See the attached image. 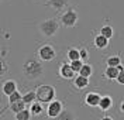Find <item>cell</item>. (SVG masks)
Listing matches in <instances>:
<instances>
[{
	"label": "cell",
	"mask_w": 124,
	"mask_h": 120,
	"mask_svg": "<svg viewBox=\"0 0 124 120\" xmlns=\"http://www.w3.org/2000/svg\"><path fill=\"white\" fill-rule=\"evenodd\" d=\"M21 69H23V75L28 80H37L44 75V66L37 58H27Z\"/></svg>",
	"instance_id": "6da1fadb"
},
{
	"label": "cell",
	"mask_w": 124,
	"mask_h": 120,
	"mask_svg": "<svg viewBox=\"0 0 124 120\" xmlns=\"http://www.w3.org/2000/svg\"><path fill=\"white\" fill-rule=\"evenodd\" d=\"M59 25H61V23L56 18H46V20H42L41 23H38V31L42 37L51 38L58 32Z\"/></svg>",
	"instance_id": "7a4b0ae2"
},
{
	"label": "cell",
	"mask_w": 124,
	"mask_h": 120,
	"mask_svg": "<svg viewBox=\"0 0 124 120\" xmlns=\"http://www.w3.org/2000/svg\"><path fill=\"white\" fill-rule=\"evenodd\" d=\"M37 90V100L41 103H49L56 96V90L52 85H39Z\"/></svg>",
	"instance_id": "3957f363"
},
{
	"label": "cell",
	"mask_w": 124,
	"mask_h": 120,
	"mask_svg": "<svg viewBox=\"0 0 124 120\" xmlns=\"http://www.w3.org/2000/svg\"><path fill=\"white\" fill-rule=\"evenodd\" d=\"M78 18H79V14L75 8H68L62 13L61 16V24L65 25V27H75L78 23Z\"/></svg>",
	"instance_id": "277c9868"
},
{
	"label": "cell",
	"mask_w": 124,
	"mask_h": 120,
	"mask_svg": "<svg viewBox=\"0 0 124 120\" xmlns=\"http://www.w3.org/2000/svg\"><path fill=\"white\" fill-rule=\"evenodd\" d=\"M37 54H38V58L41 59V61L49 62V61L55 59V56H56V51H55V48L52 47L51 44H42V45L38 48Z\"/></svg>",
	"instance_id": "5b68a950"
},
{
	"label": "cell",
	"mask_w": 124,
	"mask_h": 120,
	"mask_svg": "<svg viewBox=\"0 0 124 120\" xmlns=\"http://www.w3.org/2000/svg\"><path fill=\"white\" fill-rule=\"evenodd\" d=\"M63 110V104L61 100L54 99L52 102H49L46 106V116L49 119H58V116L61 114V112Z\"/></svg>",
	"instance_id": "8992f818"
},
{
	"label": "cell",
	"mask_w": 124,
	"mask_h": 120,
	"mask_svg": "<svg viewBox=\"0 0 124 120\" xmlns=\"http://www.w3.org/2000/svg\"><path fill=\"white\" fill-rule=\"evenodd\" d=\"M75 73L76 72L73 71V68L70 66V64H66V62L61 64V66H59V76L62 79H73Z\"/></svg>",
	"instance_id": "52a82bcc"
},
{
	"label": "cell",
	"mask_w": 124,
	"mask_h": 120,
	"mask_svg": "<svg viewBox=\"0 0 124 120\" xmlns=\"http://www.w3.org/2000/svg\"><path fill=\"white\" fill-rule=\"evenodd\" d=\"M100 99H101V96L99 95V93H96V92H89V93L85 96V104L89 106V107H99Z\"/></svg>",
	"instance_id": "ba28073f"
},
{
	"label": "cell",
	"mask_w": 124,
	"mask_h": 120,
	"mask_svg": "<svg viewBox=\"0 0 124 120\" xmlns=\"http://www.w3.org/2000/svg\"><path fill=\"white\" fill-rule=\"evenodd\" d=\"M68 3H69V0H46L45 6L54 8L55 11H62L68 6Z\"/></svg>",
	"instance_id": "9c48e42d"
},
{
	"label": "cell",
	"mask_w": 124,
	"mask_h": 120,
	"mask_svg": "<svg viewBox=\"0 0 124 120\" xmlns=\"http://www.w3.org/2000/svg\"><path fill=\"white\" fill-rule=\"evenodd\" d=\"M17 90V82L14 79H8L6 80L4 83H3V86H1V92H3V95L4 96H10L13 92Z\"/></svg>",
	"instance_id": "30bf717a"
},
{
	"label": "cell",
	"mask_w": 124,
	"mask_h": 120,
	"mask_svg": "<svg viewBox=\"0 0 124 120\" xmlns=\"http://www.w3.org/2000/svg\"><path fill=\"white\" fill-rule=\"evenodd\" d=\"M108 40L106 35H103V34H97L96 37H94V40H93V44H94V47L97 48V49H106L108 47Z\"/></svg>",
	"instance_id": "8fae6325"
},
{
	"label": "cell",
	"mask_w": 124,
	"mask_h": 120,
	"mask_svg": "<svg viewBox=\"0 0 124 120\" xmlns=\"http://www.w3.org/2000/svg\"><path fill=\"white\" fill-rule=\"evenodd\" d=\"M73 85L76 89H86L89 86V78H86L83 75L78 73V76L73 78Z\"/></svg>",
	"instance_id": "7c38bea8"
},
{
	"label": "cell",
	"mask_w": 124,
	"mask_h": 120,
	"mask_svg": "<svg viewBox=\"0 0 124 120\" xmlns=\"http://www.w3.org/2000/svg\"><path fill=\"white\" fill-rule=\"evenodd\" d=\"M113 107V97L111 96H101L100 99V104H99V109H100L101 112H107L108 109H111Z\"/></svg>",
	"instance_id": "4fadbf2b"
},
{
	"label": "cell",
	"mask_w": 124,
	"mask_h": 120,
	"mask_svg": "<svg viewBox=\"0 0 124 120\" xmlns=\"http://www.w3.org/2000/svg\"><path fill=\"white\" fill-rule=\"evenodd\" d=\"M118 72H120V69H118L117 66H110V65H107V68L104 69V78H106V79H108V80L117 79Z\"/></svg>",
	"instance_id": "5bb4252c"
},
{
	"label": "cell",
	"mask_w": 124,
	"mask_h": 120,
	"mask_svg": "<svg viewBox=\"0 0 124 120\" xmlns=\"http://www.w3.org/2000/svg\"><path fill=\"white\" fill-rule=\"evenodd\" d=\"M30 110H31V114L32 116H39L42 110H44V107H42V103L38 102V100H35V102H32L30 104Z\"/></svg>",
	"instance_id": "9a60e30c"
},
{
	"label": "cell",
	"mask_w": 124,
	"mask_h": 120,
	"mask_svg": "<svg viewBox=\"0 0 124 120\" xmlns=\"http://www.w3.org/2000/svg\"><path fill=\"white\" fill-rule=\"evenodd\" d=\"M25 106H27V103L21 99V100H17L14 103H10V110L14 113H18V112H21L23 109H25Z\"/></svg>",
	"instance_id": "2e32d148"
},
{
	"label": "cell",
	"mask_w": 124,
	"mask_h": 120,
	"mask_svg": "<svg viewBox=\"0 0 124 120\" xmlns=\"http://www.w3.org/2000/svg\"><path fill=\"white\" fill-rule=\"evenodd\" d=\"M14 119L16 120H30L31 119V110L30 109H23L21 112L16 113Z\"/></svg>",
	"instance_id": "e0dca14e"
},
{
	"label": "cell",
	"mask_w": 124,
	"mask_h": 120,
	"mask_svg": "<svg viewBox=\"0 0 124 120\" xmlns=\"http://www.w3.org/2000/svg\"><path fill=\"white\" fill-rule=\"evenodd\" d=\"M23 100L27 104H31L32 102H35L37 100V90H30L25 95H23Z\"/></svg>",
	"instance_id": "ac0fdd59"
},
{
	"label": "cell",
	"mask_w": 124,
	"mask_h": 120,
	"mask_svg": "<svg viewBox=\"0 0 124 120\" xmlns=\"http://www.w3.org/2000/svg\"><path fill=\"white\" fill-rule=\"evenodd\" d=\"M66 58L69 59V61H73V59H79L80 58V51L78 49V48H69L68 49V52H66Z\"/></svg>",
	"instance_id": "d6986e66"
},
{
	"label": "cell",
	"mask_w": 124,
	"mask_h": 120,
	"mask_svg": "<svg viewBox=\"0 0 124 120\" xmlns=\"http://www.w3.org/2000/svg\"><path fill=\"white\" fill-rule=\"evenodd\" d=\"M79 73L83 75V76H86V78H90L93 75V66L90 64H83V66H82V69H80Z\"/></svg>",
	"instance_id": "ffe728a7"
},
{
	"label": "cell",
	"mask_w": 124,
	"mask_h": 120,
	"mask_svg": "<svg viewBox=\"0 0 124 120\" xmlns=\"http://www.w3.org/2000/svg\"><path fill=\"white\" fill-rule=\"evenodd\" d=\"M58 119H59V120H73V119H76V116L70 112V110L63 109V110L61 112V114L58 116Z\"/></svg>",
	"instance_id": "44dd1931"
},
{
	"label": "cell",
	"mask_w": 124,
	"mask_h": 120,
	"mask_svg": "<svg viewBox=\"0 0 124 120\" xmlns=\"http://www.w3.org/2000/svg\"><path fill=\"white\" fill-rule=\"evenodd\" d=\"M100 34H103V35H106L107 38H111L113 37V34H114V30H113V27L111 25H108V24H106V25H103L100 28Z\"/></svg>",
	"instance_id": "7402d4cb"
},
{
	"label": "cell",
	"mask_w": 124,
	"mask_h": 120,
	"mask_svg": "<svg viewBox=\"0 0 124 120\" xmlns=\"http://www.w3.org/2000/svg\"><path fill=\"white\" fill-rule=\"evenodd\" d=\"M107 65H110V66H120V65H121V58H120V55L108 56L107 58Z\"/></svg>",
	"instance_id": "603a6c76"
},
{
	"label": "cell",
	"mask_w": 124,
	"mask_h": 120,
	"mask_svg": "<svg viewBox=\"0 0 124 120\" xmlns=\"http://www.w3.org/2000/svg\"><path fill=\"white\" fill-rule=\"evenodd\" d=\"M70 66L73 68V71L79 73L80 69H82V66H83V59L82 58H79V59H73V61H70Z\"/></svg>",
	"instance_id": "cb8c5ba5"
},
{
	"label": "cell",
	"mask_w": 124,
	"mask_h": 120,
	"mask_svg": "<svg viewBox=\"0 0 124 120\" xmlns=\"http://www.w3.org/2000/svg\"><path fill=\"white\" fill-rule=\"evenodd\" d=\"M21 99H23V95H21L18 90H16V92H13L11 95L8 96V103H14V102L21 100Z\"/></svg>",
	"instance_id": "d4e9b609"
},
{
	"label": "cell",
	"mask_w": 124,
	"mask_h": 120,
	"mask_svg": "<svg viewBox=\"0 0 124 120\" xmlns=\"http://www.w3.org/2000/svg\"><path fill=\"white\" fill-rule=\"evenodd\" d=\"M116 80L120 83V85H124V69H121V71L118 72V76H117Z\"/></svg>",
	"instance_id": "484cf974"
},
{
	"label": "cell",
	"mask_w": 124,
	"mask_h": 120,
	"mask_svg": "<svg viewBox=\"0 0 124 120\" xmlns=\"http://www.w3.org/2000/svg\"><path fill=\"white\" fill-rule=\"evenodd\" d=\"M79 51H80V58H82V59H86V58L89 56V52H87L86 48H80Z\"/></svg>",
	"instance_id": "4316f807"
},
{
	"label": "cell",
	"mask_w": 124,
	"mask_h": 120,
	"mask_svg": "<svg viewBox=\"0 0 124 120\" xmlns=\"http://www.w3.org/2000/svg\"><path fill=\"white\" fill-rule=\"evenodd\" d=\"M120 112H121V113L124 114V100L121 102V103H120Z\"/></svg>",
	"instance_id": "83f0119b"
},
{
	"label": "cell",
	"mask_w": 124,
	"mask_h": 120,
	"mask_svg": "<svg viewBox=\"0 0 124 120\" xmlns=\"http://www.w3.org/2000/svg\"><path fill=\"white\" fill-rule=\"evenodd\" d=\"M34 1H35V3H38V1H42V0H34Z\"/></svg>",
	"instance_id": "f1b7e54d"
}]
</instances>
